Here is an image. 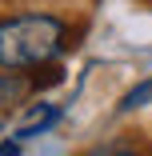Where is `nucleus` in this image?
Listing matches in <instances>:
<instances>
[{
  "instance_id": "obj_4",
  "label": "nucleus",
  "mask_w": 152,
  "mask_h": 156,
  "mask_svg": "<svg viewBox=\"0 0 152 156\" xmlns=\"http://www.w3.org/2000/svg\"><path fill=\"white\" fill-rule=\"evenodd\" d=\"M148 104H152V80H140L132 92H124L120 112H136V108H148Z\"/></svg>"
},
{
  "instance_id": "obj_3",
  "label": "nucleus",
  "mask_w": 152,
  "mask_h": 156,
  "mask_svg": "<svg viewBox=\"0 0 152 156\" xmlns=\"http://www.w3.org/2000/svg\"><path fill=\"white\" fill-rule=\"evenodd\" d=\"M24 92H28V80H20V76L8 72V68L0 72V104H16Z\"/></svg>"
},
{
  "instance_id": "obj_2",
  "label": "nucleus",
  "mask_w": 152,
  "mask_h": 156,
  "mask_svg": "<svg viewBox=\"0 0 152 156\" xmlns=\"http://www.w3.org/2000/svg\"><path fill=\"white\" fill-rule=\"evenodd\" d=\"M56 120H60V108H56V104H32V108H28V116L16 124V136H12V140L24 144V140H32V136L48 132Z\"/></svg>"
},
{
  "instance_id": "obj_5",
  "label": "nucleus",
  "mask_w": 152,
  "mask_h": 156,
  "mask_svg": "<svg viewBox=\"0 0 152 156\" xmlns=\"http://www.w3.org/2000/svg\"><path fill=\"white\" fill-rule=\"evenodd\" d=\"M92 156H140V152H136V144H128V140H112V144L92 148Z\"/></svg>"
},
{
  "instance_id": "obj_6",
  "label": "nucleus",
  "mask_w": 152,
  "mask_h": 156,
  "mask_svg": "<svg viewBox=\"0 0 152 156\" xmlns=\"http://www.w3.org/2000/svg\"><path fill=\"white\" fill-rule=\"evenodd\" d=\"M0 156H20V140H4L0 144Z\"/></svg>"
},
{
  "instance_id": "obj_1",
  "label": "nucleus",
  "mask_w": 152,
  "mask_h": 156,
  "mask_svg": "<svg viewBox=\"0 0 152 156\" xmlns=\"http://www.w3.org/2000/svg\"><path fill=\"white\" fill-rule=\"evenodd\" d=\"M64 48V24L56 16H12L0 24V68L20 72V68H36L44 60H52Z\"/></svg>"
}]
</instances>
